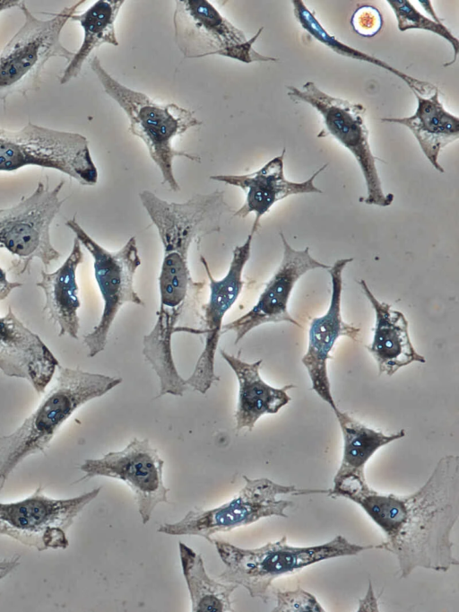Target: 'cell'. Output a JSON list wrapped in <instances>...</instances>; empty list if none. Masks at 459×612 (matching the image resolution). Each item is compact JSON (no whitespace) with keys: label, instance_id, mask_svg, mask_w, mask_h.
<instances>
[{"label":"cell","instance_id":"6da1fadb","mask_svg":"<svg viewBox=\"0 0 459 612\" xmlns=\"http://www.w3.org/2000/svg\"><path fill=\"white\" fill-rule=\"evenodd\" d=\"M326 494L358 503L382 529L385 540L378 547L397 557L401 578L418 567L447 572L459 564L450 539L459 518L458 456L441 458L425 484L408 495L378 493L355 476Z\"/></svg>","mask_w":459,"mask_h":612},{"label":"cell","instance_id":"7a4b0ae2","mask_svg":"<svg viewBox=\"0 0 459 612\" xmlns=\"http://www.w3.org/2000/svg\"><path fill=\"white\" fill-rule=\"evenodd\" d=\"M52 388L13 433L0 436V491L27 457L43 451L65 422L82 406L119 385L121 378L58 365Z\"/></svg>","mask_w":459,"mask_h":612},{"label":"cell","instance_id":"3957f363","mask_svg":"<svg viewBox=\"0 0 459 612\" xmlns=\"http://www.w3.org/2000/svg\"><path fill=\"white\" fill-rule=\"evenodd\" d=\"M213 544L226 566L219 580L242 586L250 597L264 602L269 599V589L279 576L330 558L356 555L364 550L378 548V545L351 543L342 535L321 545L302 547L288 545L286 536L252 549L217 539H213Z\"/></svg>","mask_w":459,"mask_h":612},{"label":"cell","instance_id":"277c9868","mask_svg":"<svg viewBox=\"0 0 459 612\" xmlns=\"http://www.w3.org/2000/svg\"><path fill=\"white\" fill-rule=\"evenodd\" d=\"M90 66L108 93L127 115L132 135L145 144L152 160L160 169L162 184L178 192L180 187L173 172V160L186 157L200 162L199 156L173 148L172 139L189 128L199 127L202 121L193 111L175 103L159 104L146 94L132 90L114 79L102 66L97 56L91 59Z\"/></svg>","mask_w":459,"mask_h":612},{"label":"cell","instance_id":"5b68a950","mask_svg":"<svg viewBox=\"0 0 459 612\" xmlns=\"http://www.w3.org/2000/svg\"><path fill=\"white\" fill-rule=\"evenodd\" d=\"M27 166L58 170L83 186L98 182V170L84 136L32 122L15 131L0 127V171Z\"/></svg>","mask_w":459,"mask_h":612},{"label":"cell","instance_id":"8992f818","mask_svg":"<svg viewBox=\"0 0 459 612\" xmlns=\"http://www.w3.org/2000/svg\"><path fill=\"white\" fill-rule=\"evenodd\" d=\"M84 1L63 8L48 20L35 17L22 1L24 22L0 52V101L38 89L41 74L52 57L69 62L74 52L60 41L65 24Z\"/></svg>","mask_w":459,"mask_h":612},{"label":"cell","instance_id":"52a82bcc","mask_svg":"<svg viewBox=\"0 0 459 612\" xmlns=\"http://www.w3.org/2000/svg\"><path fill=\"white\" fill-rule=\"evenodd\" d=\"M245 485L230 502L209 510H192L176 522L163 523L158 532L170 536H198L213 544L212 536L229 532L252 524L262 518H286L284 511L293 505L290 501L277 499L280 494H326L327 490L300 489L283 485L262 477L251 479L243 476Z\"/></svg>","mask_w":459,"mask_h":612},{"label":"cell","instance_id":"ba28073f","mask_svg":"<svg viewBox=\"0 0 459 612\" xmlns=\"http://www.w3.org/2000/svg\"><path fill=\"white\" fill-rule=\"evenodd\" d=\"M65 182L53 188L39 181L32 193L18 203L0 208V248L12 256L10 271L16 275L30 272L38 258L45 267L60 258L50 240V226L65 199L59 194Z\"/></svg>","mask_w":459,"mask_h":612},{"label":"cell","instance_id":"9c48e42d","mask_svg":"<svg viewBox=\"0 0 459 612\" xmlns=\"http://www.w3.org/2000/svg\"><path fill=\"white\" fill-rule=\"evenodd\" d=\"M65 225L91 256L95 281L103 301L98 324L83 336L88 356L94 357L104 350L111 326L121 307L127 302L144 305L134 287V277L142 261L134 236L118 250L109 251L84 231L75 216L66 220Z\"/></svg>","mask_w":459,"mask_h":612},{"label":"cell","instance_id":"30bf717a","mask_svg":"<svg viewBox=\"0 0 459 612\" xmlns=\"http://www.w3.org/2000/svg\"><path fill=\"white\" fill-rule=\"evenodd\" d=\"M286 88L291 101L306 102L323 116L325 127L317 137L333 136L355 157L367 187V196L360 197L359 201L383 207L390 205L394 195L385 194L381 186L376 166L377 158L370 150L368 130L364 123L365 107L333 97L321 91L313 82H307L301 89L290 85Z\"/></svg>","mask_w":459,"mask_h":612},{"label":"cell","instance_id":"8fae6325","mask_svg":"<svg viewBox=\"0 0 459 612\" xmlns=\"http://www.w3.org/2000/svg\"><path fill=\"white\" fill-rule=\"evenodd\" d=\"M100 490L97 487L75 497L54 499L46 496L39 486L23 500L0 503V535L38 551L65 549L67 529Z\"/></svg>","mask_w":459,"mask_h":612},{"label":"cell","instance_id":"7c38bea8","mask_svg":"<svg viewBox=\"0 0 459 612\" xmlns=\"http://www.w3.org/2000/svg\"><path fill=\"white\" fill-rule=\"evenodd\" d=\"M173 24L175 43L186 58L219 55L247 64L279 61L253 48L264 27L247 39L206 0L177 1Z\"/></svg>","mask_w":459,"mask_h":612},{"label":"cell","instance_id":"4fadbf2b","mask_svg":"<svg viewBox=\"0 0 459 612\" xmlns=\"http://www.w3.org/2000/svg\"><path fill=\"white\" fill-rule=\"evenodd\" d=\"M163 465L147 439L134 438L121 450L84 460L80 469L85 474L82 479L107 476L126 482L134 494L142 522L146 524L159 503H169Z\"/></svg>","mask_w":459,"mask_h":612},{"label":"cell","instance_id":"5bb4252c","mask_svg":"<svg viewBox=\"0 0 459 612\" xmlns=\"http://www.w3.org/2000/svg\"><path fill=\"white\" fill-rule=\"evenodd\" d=\"M254 234L250 231L244 243L234 248L228 272L221 279L212 276L205 258L200 257L209 280L210 288L208 302L204 306L205 339L203 351L195 363L192 374L186 379V383L189 388L201 394H205L213 382L220 380L215 373L214 363L223 319L242 291L244 285L243 270L251 255Z\"/></svg>","mask_w":459,"mask_h":612},{"label":"cell","instance_id":"9a60e30c","mask_svg":"<svg viewBox=\"0 0 459 612\" xmlns=\"http://www.w3.org/2000/svg\"><path fill=\"white\" fill-rule=\"evenodd\" d=\"M282 258L277 270L265 284L256 303L244 315L222 326L221 333L234 332L238 344L248 332L265 323L286 321L301 327L288 311L290 293L298 280L307 272L330 266L311 257L309 248L294 249L281 232Z\"/></svg>","mask_w":459,"mask_h":612},{"label":"cell","instance_id":"2e32d148","mask_svg":"<svg viewBox=\"0 0 459 612\" xmlns=\"http://www.w3.org/2000/svg\"><path fill=\"white\" fill-rule=\"evenodd\" d=\"M352 260L353 258L337 259L327 269L332 283L330 304L324 315L312 319L308 329L307 349L301 359L311 380L313 390L333 410L337 407L332 396L327 372L330 353L340 337L358 341L360 333L359 328L346 323L341 315L342 271Z\"/></svg>","mask_w":459,"mask_h":612},{"label":"cell","instance_id":"e0dca14e","mask_svg":"<svg viewBox=\"0 0 459 612\" xmlns=\"http://www.w3.org/2000/svg\"><path fill=\"white\" fill-rule=\"evenodd\" d=\"M59 363L39 335L26 327L9 307L0 316V370L24 379L39 394L45 392Z\"/></svg>","mask_w":459,"mask_h":612},{"label":"cell","instance_id":"ac0fdd59","mask_svg":"<svg viewBox=\"0 0 459 612\" xmlns=\"http://www.w3.org/2000/svg\"><path fill=\"white\" fill-rule=\"evenodd\" d=\"M286 149L281 153L265 163L258 170L243 175H212L211 179L240 188L246 193L243 205L236 210L232 216L245 218L249 214H255L251 232L255 233L260 228L261 217L269 212L278 201L290 196L305 193H322L314 185L316 177L323 171L328 164L319 168L313 175L303 182L290 181L285 179L283 172V159Z\"/></svg>","mask_w":459,"mask_h":612},{"label":"cell","instance_id":"d6986e66","mask_svg":"<svg viewBox=\"0 0 459 612\" xmlns=\"http://www.w3.org/2000/svg\"><path fill=\"white\" fill-rule=\"evenodd\" d=\"M358 283L376 314L373 340L366 347L376 360L379 374L392 376L413 362L424 363L425 357L411 344L409 323L403 313L378 301L363 279Z\"/></svg>","mask_w":459,"mask_h":612},{"label":"cell","instance_id":"ffe728a7","mask_svg":"<svg viewBox=\"0 0 459 612\" xmlns=\"http://www.w3.org/2000/svg\"><path fill=\"white\" fill-rule=\"evenodd\" d=\"M82 261V244L74 238L71 251L63 264L50 273L41 270V278L36 283L45 295L43 311L58 326V337L67 335L78 338L81 301L76 273Z\"/></svg>","mask_w":459,"mask_h":612},{"label":"cell","instance_id":"44dd1931","mask_svg":"<svg viewBox=\"0 0 459 612\" xmlns=\"http://www.w3.org/2000/svg\"><path fill=\"white\" fill-rule=\"evenodd\" d=\"M221 355L234 372L238 382V403L235 411L236 430L252 431L256 421L265 414H276L290 401L287 391L295 388L288 384L274 388L260 376L263 360L247 363L232 354L221 351Z\"/></svg>","mask_w":459,"mask_h":612},{"label":"cell","instance_id":"7402d4cb","mask_svg":"<svg viewBox=\"0 0 459 612\" xmlns=\"http://www.w3.org/2000/svg\"><path fill=\"white\" fill-rule=\"evenodd\" d=\"M418 101L415 113L406 118H384L381 122L407 127L416 137L421 151L439 172L445 170L438 163L440 151L459 137V118L445 109L439 101L438 89L429 97L413 92Z\"/></svg>","mask_w":459,"mask_h":612},{"label":"cell","instance_id":"603a6c76","mask_svg":"<svg viewBox=\"0 0 459 612\" xmlns=\"http://www.w3.org/2000/svg\"><path fill=\"white\" fill-rule=\"evenodd\" d=\"M343 438V452L333 485L345 478H365L364 468L368 460L381 447L405 436L404 429L395 433L385 434L366 426L347 413L333 409Z\"/></svg>","mask_w":459,"mask_h":612},{"label":"cell","instance_id":"cb8c5ba5","mask_svg":"<svg viewBox=\"0 0 459 612\" xmlns=\"http://www.w3.org/2000/svg\"><path fill=\"white\" fill-rule=\"evenodd\" d=\"M123 4L122 0H98L83 13L71 16L70 20L78 22L83 29V39L61 74L60 84L78 76L95 48L104 43L118 45L114 22Z\"/></svg>","mask_w":459,"mask_h":612},{"label":"cell","instance_id":"d4e9b609","mask_svg":"<svg viewBox=\"0 0 459 612\" xmlns=\"http://www.w3.org/2000/svg\"><path fill=\"white\" fill-rule=\"evenodd\" d=\"M180 563L193 612H231V594L238 585L217 581L206 573L201 555L182 542L178 544Z\"/></svg>","mask_w":459,"mask_h":612},{"label":"cell","instance_id":"484cf974","mask_svg":"<svg viewBox=\"0 0 459 612\" xmlns=\"http://www.w3.org/2000/svg\"><path fill=\"white\" fill-rule=\"evenodd\" d=\"M293 12L296 19L301 25V27L312 35L316 39L324 45L327 46L330 49L335 53L354 58L360 61H365L373 64L378 67H381L395 76L399 77L411 89L412 92L422 97H429L433 94L437 88L428 82L416 79L410 76L403 72L391 66L385 61H382L375 57L368 55L359 49L353 48L340 40L335 37L329 34L325 28L320 24L316 16L311 13V11L304 4L301 0H293Z\"/></svg>","mask_w":459,"mask_h":612},{"label":"cell","instance_id":"4316f807","mask_svg":"<svg viewBox=\"0 0 459 612\" xmlns=\"http://www.w3.org/2000/svg\"><path fill=\"white\" fill-rule=\"evenodd\" d=\"M387 3L396 16L399 31L420 29L439 35L447 40L454 49L453 60L444 64V66H451L457 60L459 53L458 39L442 22H437L424 16L407 0H387Z\"/></svg>","mask_w":459,"mask_h":612},{"label":"cell","instance_id":"83f0119b","mask_svg":"<svg viewBox=\"0 0 459 612\" xmlns=\"http://www.w3.org/2000/svg\"><path fill=\"white\" fill-rule=\"evenodd\" d=\"M273 612H324L316 598L300 587L294 590H277Z\"/></svg>","mask_w":459,"mask_h":612},{"label":"cell","instance_id":"f1b7e54d","mask_svg":"<svg viewBox=\"0 0 459 612\" xmlns=\"http://www.w3.org/2000/svg\"><path fill=\"white\" fill-rule=\"evenodd\" d=\"M351 24L357 34L371 38L377 35L382 29V14L372 5H359L356 8L351 18Z\"/></svg>","mask_w":459,"mask_h":612},{"label":"cell","instance_id":"f546056e","mask_svg":"<svg viewBox=\"0 0 459 612\" xmlns=\"http://www.w3.org/2000/svg\"><path fill=\"white\" fill-rule=\"evenodd\" d=\"M21 286H22V283L8 280L7 273L0 266V302L6 299L14 289Z\"/></svg>","mask_w":459,"mask_h":612},{"label":"cell","instance_id":"4dcf8cb0","mask_svg":"<svg viewBox=\"0 0 459 612\" xmlns=\"http://www.w3.org/2000/svg\"><path fill=\"white\" fill-rule=\"evenodd\" d=\"M358 611H378L377 599L375 598L370 581L365 598L359 600Z\"/></svg>","mask_w":459,"mask_h":612},{"label":"cell","instance_id":"1f68e13d","mask_svg":"<svg viewBox=\"0 0 459 612\" xmlns=\"http://www.w3.org/2000/svg\"><path fill=\"white\" fill-rule=\"evenodd\" d=\"M20 564V556L15 555L0 561V580L13 572Z\"/></svg>","mask_w":459,"mask_h":612},{"label":"cell","instance_id":"d6a6232c","mask_svg":"<svg viewBox=\"0 0 459 612\" xmlns=\"http://www.w3.org/2000/svg\"><path fill=\"white\" fill-rule=\"evenodd\" d=\"M22 3L20 0H0V13L13 7H20Z\"/></svg>","mask_w":459,"mask_h":612}]
</instances>
